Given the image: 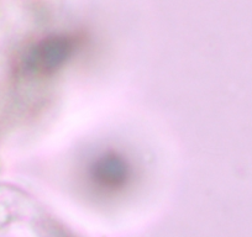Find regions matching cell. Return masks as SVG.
<instances>
[{
    "instance_id": "cell-2",
    "label": "cell",
    "mask_w": 252,
    "mask_h": 237,
    "mask_svg": "<svg viewBox=\"0 0 252 237\" xmlns=\"http://www.w3.org/2000/svg\"><path fill=\"white\" fill-rule=\"evenodd\" d=\"M92 179L98 187L115 190L123 187L129 177L127 163L116 154H104L94 162L91 169Z\"/></svg>"
},
{
    "instance_id": "cell-1",
    "label": "cell",
    "mask_w": 252,
    "mask_h": 237,
    "mask_svg": "<svg viewBox=\"0 0 252 237\" xmlns=\"http://www.w3.org/2000/svg\"><path fill=\"white\" fill-rule=\"evenodd\" d=\"M76 45V37L71 35L47 36L33 46L30 59L38 71L46 73L66 61L74 51Z\"/></svg>"
}]
</instances>
